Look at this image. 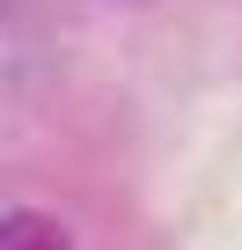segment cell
Masks as SVG:
<instances>
[{
	"label": "cell",
	"instance_id": "6da1fadb",
	"mask_svg": "<svg viewBox=\"0 0 242 250\" xmlns=\"http://www.w3.org/2000/svg\"><path fill=\"white\" fill-rule=\"evenodd\" d=\"M0 250H81L74 228L52 213V206H0Z\"/></svg>",
	"mask_w": 242,
	"mask_h": 250
}]
</instances>
